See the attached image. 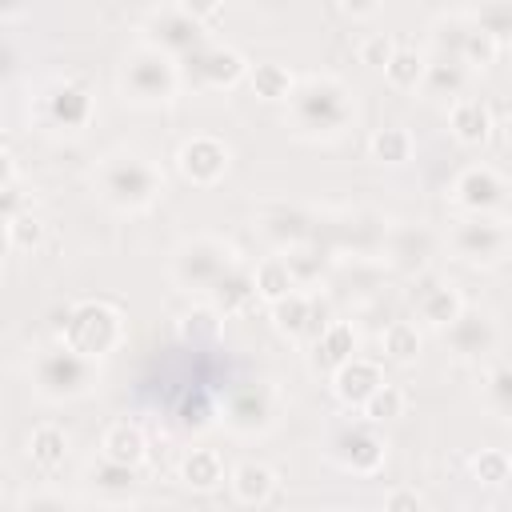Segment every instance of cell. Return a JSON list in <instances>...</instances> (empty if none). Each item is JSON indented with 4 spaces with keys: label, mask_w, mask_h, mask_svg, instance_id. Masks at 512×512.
<instances>
[{
    "label": "cell",
    "mask_w": 512,
    "mask_h": 512,
    "mask_svg": "<svg viewBox=\"0 0 512 512\" xmlns=\"http://www.w3.org/2000/svg\"><path fill=\"white\" fill-rule=\"evenodd\" d=\"M28 380L44 404H72V400H84L100 388V364L84 360L80 352H72L60 340H52L32 356Z\"/></svg>",
    "instance_id": "277c9868"
},
{
    "label": "cell",
    "mask_w": 512,
    "mask_h": 512,
    "mask_svg": "<svg viewBox=\"0 0 512 512\" xmlns=\"http://www.w3.org/2000/svg\"><path fill=\"white\" fill-rule=\"evenodd\" d=\"M328 456L352 476H376L384 468V460H388V444L372 424H344L332 436Z\"/></svg>",
    "instance_id": "5bb4252c"
},
{
    "label": "cell",
    "mask_w": 512,
    "mask_h": 512,
    "mask_svg": "<svg viewBox=\"0 0 512 512\" xmlns=\"http://www.w3.org/2000/svg\"><path fill=\"white\" fill-rule=\"evenodd\" d=\"M356 124V92L348 80L332 72H308L296 76V88L288 96V128L300 140H340Z\"/></svg>",
    "instance_id": "6da1fadb"
},
{
    "label": "cell",
    "mask_w": 512,
    "mask_h": 512,
    "mask_svg": "<svg viewBox=\"0 0 512 512\" xmlns=\"http://www.w3.org/2000/svg\"><path fill=\"white\" fill-rule=\"evenodd\" d=\"M436 232L428 224H392L388 228V240H384V268H396V272H424L436 256Z\"/></svg>",
    "instance_id": "e0dca14e"
},
{
    "label": "cell",
    "mask_w": 512,
    "mask_h": 512,
    "mask_svg": "<svg viewBox=\"0 0 512 512\" xmlns=\"http://www.w3.org/2000/svg\"><path fill=\"white\" fill-rule=\"evenodd\" d=\"M280 260L288 264V276H292V284H296L300 292L324 284V280L336 272V256H332L324 244H316V240H304V244L280 252Z\"/></svg>",
    "instance_id": "603a6c76"
},
{
    "label": "cell",
    "mask_w": 512,
    "mask_h": 512,
    "mask_svg": "<svg viewBox=\"0 0 512 512\" xmlns=\"http://www.w3.org/2000/svg\"><path fill=\"white\" fill-rule=\"evenodd\" d=\"M220 320H224V316H216L208 304H196V308L180 312L176 336H180V344H188V348H212V344L220 340Z\"/></svg>",
    "instance_id": "1f68e13d"
},
{
    "label": "cell",
    "mask_w": 512,
    "mask_h": 512,
    "mask_svg": "<svg viewBox=\"0 0 512 512\" xmlns=\"http://www.w3.org/2000/svg\"><path fill=\"white\" fill-rule=\"evenodd\" d=\"M268 320L284 340H304V336H320V328L328 324V304L316 300L312 292H288L276 304H268Z\"/></svg>",
    "instance_id": "ac0fdd59"
},
{
    "label": "cell",
    "mask_w": 512,
    "mask_h": 512,
    "mask_svg": "<svg viewBox=\"0 0 512 512\" xmlns=\"http://www.w3.org/2000/svg\"><path fill=\"white\" fill-rule=\"evenodd\" d=\"M460 16H464L472 28L488 32V36L504 48V40H508V32H512V4H508V0H492V4H480V8H460Z\"/></svg>",
    "instance_id": "d590c367"
},
{
    "label": "cell",
    "mask_w": 512,
    "mask_h": 512,
    "mask_svg": "<svg viewBox=\"0 0 512 512\" xmlns=\"http://www.w3.org/2000/svg\"><path fill=\"white\" fill-rule=\"evenodd\" d=\"M248 60L240 48L232 44H200L192 56L180 60V84H192L196 92H228L236 88L240 80H248Z\"/></svg>",
    "instance_id": "30bf717a"
},
{
    "label": "cell",
    "mask_w": 512,
    "mask_h": 512,
    "mask_svg": "<svg viewBox=\"0 0 512 512\" xmlns=\"http://www.w3.org/2000/svg\"><path fill=\"white\" fill-rule=\"evenodd\" d=\"M84 488L92 500L100 504H128L140 488L136 480V468H124V464H112L104 456H96L88 468H84Z\"/></svg>",
    "instance_id": "ffe728a7"
},
{
    "label": "cell",
    "mask_w": 512,
    "mask_h": 512,
    "mask_svg": "<svg viewBox=\"0 0 512 512\" xmlns=\"http://www.w3.org/2000/svg\"><path fill=\"white\" fill-rule=\"evenodd\" d=\"M412 152H416V140H412V132H408V128H400V124L372 128V136H368V156H372L376 164L400 168V164H408V160H412Z\"/></svg>",
    "instance_id": "4dcf8cb0"
},
{
    "label": "cell",
    "mask_w": 512,
    "mask_h": 512,
    "mask_svg": "<svg viewBox=\"0 0 512 512\" xmlns=\"http://www.w3.org/2000/svg\"><path fill=\"white\" fill-rule=\"evenodd\" d=\"M116 92L124 104L132 108H160L172 104L180 92V64L172 56H164L160 48L136 40L120 64H116Z\"/></svg>",
    "instance_id": "3957f363"
},
{
    "label": "cell",
    "mask_w": 512,
    "mask_h": 512,
    "mask_svg": "<svg viewBox=\"0 0 512 512\" xmlns=\"http://www.w3.org/2000/svg\"><path fill=\"white\" fill-rule=\"evenodd\" d=\"M468 24V20H464ZM496 56H500V44L488 36V32H480V28H464V36H460V48H456V60L468 68V72H484V68H492L496 64Z\"/></svg>",
    "instance_id": "8d00e7d4"
},
{
    "label": "cell",
    "mask_w": 512,
    "mask_h": 512,
    "mask_svg": "<svg viewBox=\"0 0 512 512\" xmlns=\"http://www.w3.org/2000/svg\"><path fill=\"white\" fill-rule=\"evenodd\" d=\"M380 384H384V368L376 360H368V356H352L348 364H340L332 372V396L344 408H360Z\"/></svg>",
    "instance_id": "44dd1931"
},
{
    "label": "cell",
    "mask_w": 512,
    "mask_h": 512,
    "mask_svg": "<svg viewBox=\"0 0 512 512\" xmlns=\"http://www.w3.org/2000/svg\"><path fill=\"white\" fill-rule=\"evenodd\" d=\"M276 468L272 464H264V460H240V464H232L228 468V488H232V496L240 500V504H248V508H260V504H268L272 496H276Z\"/></svg>",
    "instance_id": "cb8c5ba5"
},
{
    "label": "cell",
    "mask_w": 512,
    "mask_h": 512,
    "mask_svg": "<svg viewBox=\"0 0 512 512\" xmlns=\"http://www.w3.org/2000/svg\"><path fill=\"white\" fill-rule=\"evenodd\" d=\"M404 408H408L404 388L384 380V384H380V388L360 404V416H364V424H388V420H400V416H404Z\"/></svg>",
    "instance_id": "f35d334b"
},
{
    "label": "cell",
    "mask_w": 512,
    "mask_h": 512,
    "mask_svg": "<svg viewBox=\"0 0 512 512\" xmlns=\"http://www.w3.org/2000/svg\"><path fill=\"white\" fill-rule=\"evenodd\" d=\"M472 72L456 60V56H436V60H424V76H420V96L424 100H460L464 88H468Z\"/></svg>",
    "instance_id": "d4e9b609"
},
{
    "label": "cell",
    "mask_w": 512,
    "mask_h": 512,
    "mask_svg": "<svg viewBox=\"0 0 512 512\" xmlns=\"http://www.w3.org/2000/svg\"><path fill=\"white\" fill-rule=\"evenodd\" d=\"M284 412V396L272 380H248L240 388L228 392L224 400V428L240 440H252V436H268L276 428Z\"/></svg>",
    "instance_id": "9c48e42d"
},
{
    "label": "cell",
    "mask_w": 512,
    "mask_h": 512,
    "mask_svg": "<svg viewBox=\"0 0 512 512\" xmlns=\"http://www.w3.org/2000/svg\"><path fill=\"white\" fill-rule=\"evenodd\" d=\"M100 456L112 460V464H124V468H140L148 460V436L136 420H116L104 428L100 436Z\"/></svg>",
    "instance_id": "4316f807"
},
{
    "label": "cell",
    "mask_w": 512,
    "mask_h": 512,
    "mask_svg": "<svg viewBox=\"0 0 512 512\" xmlns=\"http://www.w3.org/2000/svg\"><path fill=\"white\" fill-rule=\"evenodd\" d=\"M20 212H28V196L20 192V184H12L8 192H0V224L16 220Z\"/></svg>",
    "instance_id": "bcb514c9"
},
{
    "label": "cell",
    "mask_w": 512,
    "mask_h": 512,
    "mask_svg": "<svg viewBox=\"0 0 512 512\" xmlns=\"http://www.w3.org/2000/svg\"><path fill=\"white\" fill-rule=\"evenodd\" d=\"M16 184V156L8 148H0V192H8Z\"/></svg>",
    "instance_id": "7dc6e473"
},
{
    "label": "cell",
    "mask_w": 512,
    "mask_h": 512,
    "mask_svg": "<svg viewBox=\"0 0 512 512\" xmlns=\"http://www.w3.org/2000/svg\"><path fill=\"white\" fill-rule=\"evenodd\" d=\"M384 512H424V496H420L416 488L400 484V488H392V492L384 496Z\"/></svg>",
    "instance_id": "f6af8a7d"
},
{
    "label": "cell",
    "mask_w": 512,
    "mask_h": 512,
    "mask_svg": "<svg viewBox=\"0 0 512 512\" xmlns=\"http://www.w3.org/2000/svg\"><path fill=\"white\" fill-rule=\"evenodd\" d=\"M444 340H448L456 360H492L500 348V324L480 308H464L444 328Z\"/></svg>",
    "instance_id": "2e32d148"
},
{
    "label": "cell",
    "mask_w": 512,
    "mask_h": 512,
    "mask_svg": "<svg viewBox=\"0 0 512 512\" xmlns=\"http://www.w3.org/2000/svg\"><path fill=\"white\" fill-rule=\"evenodd\" d=\"M512 232L504 216H460L448 228V248L456 260L476 264V268H492L508 256Z\"/></svg>",
    "instance_id": "8fae6325"
},
{
    "label": "cell",
    "mask_w": 512,
    "mask_h": 512,
    "mask_svg": "<svg viewBox=\"0 0 512 512\" xmlns=\"http://www.w3.org/2000/svg\"><path fill=\"white\" fill-rule=\"evenodd\" d=\"M8 248V232H4V224H0V252Z\"/></svg>",
    "instance_id": "816d5d0a"
},
{
    "label": "cell",
    "mask_w": 512,
    "mask_h": 512,
    "mask_svg": "<svg viewBox=\"0 0 512 512\" xmlns=\"http://www.w3.org/2000/svg\"><path fill=\"white\" fill-rule=\"evenodd\" d=\"M128 336V324H124V312L112 304V300H100V296H88V300H76L68 312H64V324H60V344H68L72 352H80L84 360H108Z\"/></svg>",
    "instance_id": "5b68a950"
},
{
    "label": "cell",
    "mask_w": 512,
    "mask_h": 512,
    "mask_svg": "<svg viewBox=\"0 0 512 512\" xmlns=\"http://www.w3.org/2000/svg\"><path fill=\"white\" fill-rule=\"evenodd\" d=\"M28 460L40 468V472H56L64 460H68V432L52 420L36 424L32 436H28Z\"/></svg>",
    "instance_id": "f546056e"
},
{
    "label": "cell",
    "mask_w": 512,
    "mask_h": 512,
    "mask_svg": "<svg viewBox=\"0 0 512 512\" xmlns=\"http://www.w3.org/2000/svg\"><path fill=\"white\" fill-rule=\"evenodd\" d=\"M424 60H428L424 52L396 44L392 60L384 64V80H388L396 92H416V88H420V76H424Z\"/></svg>",
    "instance_id": "74e56055"
},
{
    "label": "cell",
    "mask_w": 512,
    "mask_h": 512,
    "mask_svg": "<svg viewBox=\"0 0 512 512\" xmlns=\"http://www.w3.org/2000/svg\"><path fill=\"white\" fill-rule=\"evenodd\" d=\"M336 512H344V508H336Z\"/></svg>",
    "instance_id": "f5cc1de1"
},
{
    "label": "cell",
    "mask_w": 512,
    "mask_h": 512,
    "mask_svg": "<svg viewBox=\"0 0 512 512\" xmlns=\"http://www.w3.org/2000/svg\"><path fill=\"white\" fill-rule=\"evenodd\" d=\"M412 308H416V320L432 332H444L468 304L460 296V288L452 280H424L412 288Z\"/></svg>",
    "instance_id": "d6986e66"
},
{
    "label": "cell",
    "mask_w": 512,
    "mask_h": 512,
    "mask_svg": "<svg viewBox=\"0 0 512 512\" xmlns=\"http://www.w3.org/2000/svg\"><path fill=\"white\" fill-rule=\"evenodd\" d=\"M252 300H256V284H252V268H248L244 260L232 264V268L208 288V308H212L216 316H236V312H244Z\"/></svg>",
    "instance_id": "484cf974"
},
{
    "label": "cell",
    "mask_w": 512,
    "mask_h": 512,
    "mask_svg": "<svg viewBox=\"0 0 512 512\" xmlns=\"http://www.w3.org/2000/svg\"><path fill=\"white\" fill-rule=\"evenodd\" d=\"M252 228H256V232L276 248V256H280V252H288V248H296V244L312 240L316 216H312L308 208H300V204L268 200V204H260V208H256V224H252Z\"/></svg>",
    "instance_id": "9a60e30c"
},
{
    "label": "cell",
    "mask_w": 512,
    "mask_h": 512,
    "mask_svg": "<svg viewBox=\"0 0 512 512\" xmlns=\"http://www.w3.org/2000/svg\"><path fill=\"white\" fill-rule=\"evenodd\" d=\"M392 52H396V40H392L388 32H368V36H360V44H356L360 64H368V68H376V72H384V64L392 60Z\"/></svg>",
    "instance_id": "7bdbcfd3"
},
{
    "label": "cell",
    "mask_w": 512,
    "mask_h": 512,
    "mask_svg": "<svg viewBox=\"0 0 512 512\" xmlns=\"http://www.w3.org/2000/svg\"><path fill=\"white\" fill-rule=\"evenodd\" d=\"M340 12H344V16H376L380 4H340Z\"/></svg>",
    "instance_id": "681fc988"
},
{
    "label": "cell",
    "mask_w": 512,
    "mask_h": 512,
    "mask_svg": "<svg viewBox=\"0 0 512 512\" xmlns=\"http://www.w3.org/2000/svg\"><path fill=\"white\" fill-rule=\"evenodd\" d=\"M356 328L348 320H328L312 344V364L324 368V372H336L340 364H348L356 356Z\"/></svg>",
    "instance_id": "f1b7e54d"
},
{
    "label": "cell",
    "mask_w": 512,
    "mask_h": 512,
    "mask_svg": "<svg viewBox=\"0 0 512 512\" xmlns=\"http://www.w3.org/2000/svg\"><path fill=\"white\" fill-rule=\"evenodd\" d=\"M12 72H16V48H12L8 36H0V84H4Z\"/></svg>",
    "instance_id": "c3c4849f"
},
{
    "label": "cell",
    "mask_w": 512,
    "mask_h": 512,
    "mask_svg": "<svg viewBox=\"0 0 512 512\" xmlns=\"http://www.w3.org/2000/svg\"><path fill=\"white\" fill-rule=\"evenodd\" d=\"M4 232H8V248H12V252H32V248L44 244V220H40L32 208L20 212L16 220H8Z\"/></svg>",
    "instance_id": "b9f144b4"
},
{
    "label": "cell",
    "mask_w": 512,
    "mask_h": 512,
    "mask_svg": "<svg viewBox=\"0 0 512 512\" xmlns=\"http://www.w3.org/2000/svg\"><path fill=\"white\" fill-rule=\"evenodd\" d=\"M240 264V252L236 244H228L224 236H188L176 244L172 252V264H168V276L180 292H204L232 268Z\"/></svg>",
    "instance_id": "52a82bcc"
},
{
    "label": "cell",
    "mask_w": 512,
    "mask_h": 512,
    "mask_svg": "<svg viewBox=\"0 0 512 512\" xmlns=\"http://www.w3.org/2000/svg\"><path fill=\"white\" fill-rule=\"evenodd\" d=\"M92 188L96 196L112 208V212H124V216H140L148 208H156L168 192V180H164V168L140 152V148H112L96 160L92 168Z\"/></svg>",
    "instance_id": "7a4b0ae2"
},
{
    "label": "cell",
    "mask_w": 512,
    "mask_h": 512,
    "mask_svg": "<svg viewBox=\"0 0 512 512\" xmlns=\"http://www.w3.org/2000/svg\"><path fill=\"white\" fill-rule=\"evenodd\" d=\"M140 40L160 48L164 56H172L176 64L184 56H192L200 44H208V24L200 20L196 4H160V8H148L140 16Z\"/></svg>",
    "instance_id": "ba28073f"
},
{
    "label": "cell",
    "mask_w": 512,
    "mask_h": 512,
    "mask_svg": "<svg viewBox=\"0 0 512 512\" xmlns=\"http://www.w3.org/2000/svg\"><path fill=\"white\" fill-rule=\"evenodd\" d=\"M380 348H384V356L392 364H416L420 348H424V336H420V328L412 320H392L380 332Z\"/></svg>",
    "instance_id": "836d02e7"
},
{
    "label": "cell",
    "mask_w": 512,
    "mask_h": 512,
    "mask_svg": "<svg viewBox=\"0 0 512 512\" xmlns=\"http://www.w3.org/2000/svg\"><path fill=\"white\" fill-rule=\"evenodd\" d=\"M448 200L464 212V216H500L504 200H508V180L492 168V164H468L456 172Z\"/></svg>",
    "instance_id": "7c38bea8"
},
{
    "label": "cell",
    "mask_w": 512,
    "mask_h": 512,
    "mask_svg": "<svg viewBox=\"0 0 512 512\" xmlns=\"http://www.w3.org/2000/svg\"><path fill=\"white\" fill-rule=\"evenodd\" d=\"M252 284H256V296H260L264 304H276L280 296L296 292V284H292V276H288V264H284L280 256H264V260L252 268Z\"/></svg>",
    "instance_id": "e575fe53"
},
{
    "label": "cell",
    "mask_w": 512,
    "mask_h": 512,
    "mask_svg": "<svg viewBox=\"0 0 512 512\" xmlns=\"http://www.w3.org/2000/svg\"><path fill=\"white\" fill-rule=\"evenodd\" d=\"M0 276H4V268H0Z\"/></svg>",
    "instance_id": "db71d44e"
},
{
    "label": "cell",
    "mask_w": 512,
    "mask_h": 512,
    "mask_svg": "<svg viewBox=\"0 0 512 512\" xmlns=\"http://www.w3.org/2000/svg\"><path fill=\"white\" fill-rule=\"evenodd\" d=\"M248 84H252V92H256L260 100L280 104V100H288V96H292L296 76H292L280 60H264V64H252V68H248Z\"/></svg>",
    "instance_id": "d6a6232c"
},
{
    "label": "cell",
    "mask_w": 512,
    "mask_h": 512,
    "mask_svg": "<svg viewBox=\"0 0 512 512\" xmlns=\"http://www.w3.org/2000/svg\"><path fill=\"white\" fill-rule=\"evenodd\" d=\"M480 392H484V400L492 404L496 416H508L512 412V372H508L504 360H492L488 364V376H484Z\"/></svg>",
    "instance_id": "60d3db41"
},
{
    "label": "cell",
    "mask_w": 512,
    "mask_h": 512,
    "mask_svg": "<svg viewBox=\"0 0 512 512\" xmlns=\"http://www.w3.org/2000/svg\"><path fill=\"white\" fill-rule=\"evenodd\" d=\"M96 120V96L72 76H52L32 100V124L44 136H84Z\"/></svg>",
    "instance_id": "8992f818"
},
{
    "label": "cell",
    "mask_w": 512,
    "mask_h": 512,
    "mask_svg": "<svg viewBox=\"0 0 512 512\" xmlns=\"http://www.w3.org/2000/svg\"><path fill=\"white\" fill-rule=\"evenodd\" d=\"M460 512H496V508H492V504H464Z\"/></svg>",
    "instance_id": "f907efd6"
},
{
    "label": "cell",
    "mask_w": 512,
    "mask_h": 512,
    "mask_svg": "<svg viewBox=\"0 0 512 512\" xmlns=\"http://www.w3.org/2000/svg\"><path fill=\"white\" fill-rule=\"evenodd\" d=\"M16 512H72V500L56 488H36V492H24Z\"/></svg>",
    "instance_id": "ee69618b"
},
{
    "label": "cell",
    "mask_w": 512,
    "mask_h": 512,
    "mask_svg": "<svg viewBox=\"0 0 512 512\" xmlns=\"http://www.w3.org/2000/svg\"><path fill=\"white\" fill-rule=\"evenodd\" d=\"M232 168V148L228 140L212 136V132H196L176 148V172L192 184V188H212L228 176Z\"/></svg>",
    "instance_id": "4fadbf2b"
},
{
    "label": "cell",
    "mask_w": 512,
    "mask_h": 512,
    "mask_svg": "<svg viewBox=\"0 0 512 512\" xmlns=\"http://www.w3.org/2000/svg\"><path fill=\"white\" fill-rule=\"evenodd\" d=\"M176 476H180V484L188 492H216L228 480V464H224V456L216 448H188L180 468H176Z\"/></svg>",
    "instance_id": "83f0119b"
},
{
    "label": "cell",
    "mask_w": 512,
    "mask_h": 512,
    "mask_svg": "<svg viewBox=\"0 0 512 512\" xmlns=\"http://www.w3.org/2000/svg\"><path fill=\"white\" fill-rule=\"evenodd\" d=\"M448 128L460 144L468 148H480L488 144L492 128H496V116H492V104L484 96H460L448 104Z\"/></svg>",
    "instance_id": "7402d4cb"
},
{
    "label": "cell",
    "mask_w": 512,
    "mask_h": 512,
    "mask_svg": "<svg viewBox=\"0 0 512 512\" xmlns=\"http://www.w3.org/2000/svg\"><path fill=\"white\" fill-rule=\"evenodd\" d=\"M468 472L476 484L484 488H504L508 476H512V464H508V452L504 448H480L472 460H468Z\"/></svg>",
    "instance_id": "ab89813d"
}]
</instances>
